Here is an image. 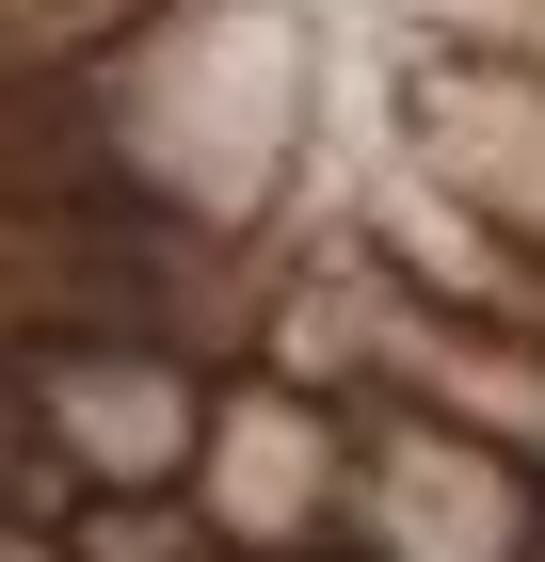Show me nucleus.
<instances>
[{
    "label": "nucleus",
    "instance_id": "obj_5",
    "mask_svg": "<svg viewBox=\"0 0 545 562\" xmlns=\"http://www.w3.org/2000/svg\"><path fill=\"white\" fill-rule=\"evenodd\" d=\"M48 547L65 562H225V530L193 515V482H177V498H81Z\"/></svg>",
    "mask_w": 545,
    "mask_h": 562
},
{
    "label": "nucleus",
    "instance_id": "obj_4",
    "mask_svg": "<svg viewBox=\"0 0 545 562\" xmlns=\"http://www.w3.org/2000/svg\"><path fill=\"white\" fill-rule=\"evenodd\" d=\"M418 177H450L481 225L545 241V81L530 65H418Z\"/></svg>",
    "mask_w": 545,
    "mask_h": 562
},
{
    "label": "nucleus",
    "instance_id": "obj_3",
    "mask_svg": "<svg viewBox=\"0 0 545 562\" xmlns=\"http://www.w3.org/2000/svg\"><path fill=\"white\" fill-rule=\"evenodd\" d=\"M337 498H353V418L305 370H225L209 467H193V515L225 530V562H289L337 547Z\"/></svg>",
    "mask_w": 545,
    "mask_h": 562
},
{
    "label": "nucleus",
    "instance_id": "obj_1",
    "mask_svg": "<svg viewBox=\"0 0 545 562\" xmlns=\"http://www.w3.org/2000/svg\"><path fill=\"white\" fill-rule=\"evenodd\" d=\"M337 418H353V498H337L353 562H545V467L530 450L433 418L401 386H337Z\"/></svg>",
    "mask_w": 545,
    "mask_h": 562
},
{
    "label": "nucleus",
    "instance_id": "obj_2",
    "mask_svg": "<svg viewBox=\"0 0 545 562\" xmlns=\"http://www.w3.org/2000/svg\"><path fill=\"white\" fill-rule=\"evenodd\" d=\"M225 418V353H161V338H16V434H48L96 498H177L209 467Z\"/></svg>",
    "mask_w": 545,
    "mask_h": 562
}]
</instances>
